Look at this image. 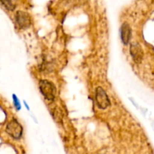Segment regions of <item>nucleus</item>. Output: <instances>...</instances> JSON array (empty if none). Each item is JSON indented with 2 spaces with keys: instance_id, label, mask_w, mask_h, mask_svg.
<instances>
[{
  "instance_id": "1",
  "label": "nucleus",
  "mask_w": 154,
  "mask_h": 154,
  "mask_svg": "<svg viewBox=\"0 0 154 154\" xmlns=\"http://www.w3.org/2000/svg\"><path fill=\"white\" fill-rule=\"evenodd\" d=\"M40 90L43 96L48 100H53L55 98L56 88L54 84L50 81L43 80L40 81Z\"/></svg>"
},
{
  "instance_id": "2",
  "label": "nucleus",
  "mask_w": 154,
  "mask_h": 154,
  "mask_svg": "<svg viewBox=\"0 0 154 154\" xmlns=\"http://www.w3.org/2000/svg\"><path fill=\"white\" fill-rule=\"evenodd\" d=\"M6 132L15 139H19L23 134L22 126L16 120H12L6 126Z\"/></svg>"
},
{
  "instance_id": "3",
  "label": "nucleus",
  "mask_w": 154,
  "mask_h": 154,
  "mask_svg": "<svg viewBox=\"0 0 154 154\" xmlns=\"http://www.w3.org/2000/svg\"><path fill=\"white\" fill-rule=\"evenodd\" d=\"M96 100L99 108H102V109H105L111 104L108 95L102 87H98L96 89Z\"/></svg>"
},
{
  "instance_id": "4",
  "label": "nucleus",
  "mask_w": 154,
  "mask_h": 154,
  "mask_svg": "<svg viewBox=\"0 0 154 154\" xmlns=\"http://www.w3.org/2000/svg\"><path fill=\"white\" fill-rule=\"evenodd\" d=\"M17 24L20 29H26L31 24V17L29 14L24 11H17L15 14Z\"/></svg>"
},
{
  "instance_id": "5",
  "label": "nucleus",
  "mask_w": 154,
  "mask_h": 154,
  "mask_svg": "<svg viewBox=\"0 0 154 154\" xmlns=\"http://www.w3.org/2000/svg\"><path fill=\"white\" fill-rule=\"evenodd\" d=\"M130 54L135 63H141L143 58V51L139 44H132L130 47Z\"/></svg>"
},
{
  "instance_id": "6",
  "label": "nucleus",
  "mask_w": 154,
  "mask_h": 154,
  "mask_svg": "<svg viewBox=\"0 0 154 154\" xmlns=\"http://www.w3.org/2000/svg\"><path fill=\"white\" fill-rule=\"evenodd\" d=\"M120 34H121V39L123 44L127 45L129 42L132 35V30L128 23H123L120 29Z\"/></svg>"
},
{
  "instance_id": "7",
  "label": "nucleus",
  "mask_w": 154,
  "mask_h": 154,
  "mask_svg": "<svg viewBox=\"0 0 154 154\" xmlns=\"http://www.w3.org/2000/svg\"><path fill=\"white\" fill-rule=\"evenodd\" d=\"M1 3L5 6V7L6 8L8 9V10H10V11H13L15 8L14 5L13 4V2H12L2 1Z\"/></svg>"
},
{
  "instance_id": "8",
  "label": "nucleus",
  "mask_w": 154,
  "mask_h": 154,
  "mask_svg": "<svg viewBox=\"0 0 154 154\" xmlns=\"http://www.w3.org/2000/svg\"><path fill=\"white\" fill-rule=\"evenodd\" d=\"M13 100H14V106H15V108H16V109H17V110L20 109L21 105H20V102H19V99H17V97L14 94L13 95Z\"/></svg>"
}]
</instances>
